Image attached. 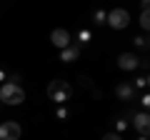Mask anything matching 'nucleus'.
I'll return each mask as SVG.
<instances>
[{
    "label": "nucleus",
    "instance_id": "nucleus-9",
    "mask_svg": "<svg viewBox=\"0 0 150 140\" xmlns=\"http://www.w3.org/2000/svg\"><path fill=\"white\" fill-rule=\"evenodd\" d=\"M78 55H80V45H75V43H70L68 48L60 50V60L63 63H73V60H78Z\"/></svg>",
    "mask_w": 150,
    "mask_h": 140
},
{
    "label": "nucleus",
    "instance_id": "nucleus-13",
    "mask_svg": "<svg viewBox=\"0 0 150 140\" xmlns=\"http://www.w3.org/2000/svg\"><path fill=\"white\" fill-rule=\"evenodd\" d=\"M133 43L138 45L140 50H148V45H150V43H148V38H145V35H140V38H133Z\"/></svg>",
    "mask_w": 150,
    "mask_h": 140
},
{
    "label": "nucleus",
    "instance_id": "nucleus-3",
    "mask_svg": "<svg viewBox=\"0 0 150 140\" xmlns=\"http://www.w3.org/2000/svg\"><path fill=\"white\" fill-rule=\"evenodd\" d=\"M105 25H110L112 30H125L130 25V13L123 10V8H115V10H108Z\"/></svg>",
    "mask_w": 150,
    "mask_h": 140
},
{
    "label": "nucleus",
    "instance_id": "nucleus-2",
    "mask_svg": "<svg viewBox=\"0 0 150 140\" xmlns=\"http://www.w3.org/2000/svg\"><path fill=\"white\" fill-rule=\"evenodd\" d=\"M23 100H25V90L18 83H3V88H0V103H5V105H20Z\"/></svg>",
    "mask_w": 150,
    "mask_h": 140
},
{
    "label": "nucleus",
    "instance_id": "nucleus-17",
    "mask_svg": "<svg viewBox=\"0 0 150 140\" xmlns=\"http://www.w3.org/2000/svg\"><path fill=\"white\" fill-rule=\"evenodd\" d=\"M103 140H123V135H120V133H105Z\"/></svg>",
    "mask_w": 150,
    "mask_h": 140
},
{
    "label": "nucleus",
    "instance_id": "nucleus-10",
    "mask_svg": "<svg viewBox=\"0 0 150 140\" xmlns=\"http://www.w3.org/2000/svg\"><path fill=\"white\" fill-rule=\"evenodd\" d=\"M93 40V33L88 30V28H83V30H78V45H88Z\"/></svg>",
    "mask_w": 150,
    "mask_h": 140
},
{
    "label": "nucleus",
    "instance_id": "nucleus-18",
    "mask_svg": "<svg viewBox=\"0 0 150 140\" xmlns=\"http://www.w3.org/2000/svg\"><path fill=\"white\" fill-rule=\"evenodd\" d=\"M140 105H143V110H148V108H150V95H148V93L140 98Z\"/></svg>",
    "mask_w": 150,
    "mask_h": 140
},
{
    "label": "nucleus",
    "instance_id": "nucleus-12",
    "mask_svg": "<svg viewBox=\"0 0 150 140\" xmlns=\"http://www.w3.org/2000/svg\"><path fill=\"white\" fill-rule=\"evenodd\" d=\"M105 18H108V10H100V8H98V10L93 13V20H95V25H105Z\"/></svg>",
    "mask_w": 150,
    "mask_h": 140
},
{
    "label": "nucleus",
    "instance_id": "nucleus-16",
    "mask_svg": "<svg viewBox=\"0 0 150 140\" xmlns=\"http://www.w3.org/2000/svg\"><path fill=\"white\" fill-rule=\"evenodd\" d=\"M128 125H130L128 120H123V118H120L118 123H115V128H118V133H123V130H128Z\"/></svg>",
    "mask_w": 150,
    "mask_h": 140
},
{
    "label": "nucleus",
    "instance_id": "nucleus-8",
    "mask_svg": "<svg viewBox=\"0 0 150 140\" xmlns=\"http://www.w3.org/2000/svg\"><path fill=\"white\" fill-rule=\"evenodd\" d=\"M130 125H133L140 135H148V130H150V118H148V113H145V110H143V113H135Z\"/></svg>",
    "mask_w": 150,
    "mask_h": 140
},
{
    "label": "nucleus",
    "instance_id": "nucleus-19",
    "mask_svg": "<svg viewBox=\"0 0 150 140\" xmlns=\"http://www.w3.org/2000/svg\"><path fill=\"white\" fill-rule=\"evenodd\" d=\"M0 83H8V73L5 70H0Z\"/></svg>",
    "mask_w": 150,
    "mask_h": 140
},
{
    "label": "nucleus",
    "instance_id": "nucleus-21",
    "mask_svg": "<svg viewBox=\"0 0 150 140\" xmlns=\"http://www.w3.org/2000/svg\"><path fill=\"white\" fill-rule=\"evenodd\" d=\"M140 3H143V5H148V0H140Z\"/></svg>",
    "mask_w": 150,
    "mask_h": 140
},
{
    "label": "nucleus",
    "instance_id": "nucleus-7",
    "mask_svg": "<svg viewBox=\"0 0 150 140\" xmlns=\"http://www.w3.org/2000/svg\"><path fill=\"white\" fill-rule=\"evenodd\" d=\"M140 65V58L135 53H120L118 55V68L120 70H135Z\"/></svg>",
    "mask_w": 150,
    "mask_h": 140
},
{
    "label": "nucleus",
    "instance_id": "nucleus-15",
    "mask_svg": "<svg viewBox=\"0 0 150 140\" xmlns=\"http://www.w3.org/2000/svg\"><path fill=\"white\" fill-rule=\"evenodd\" d=\"M55 115H58V120H68V115H70V110H68V108H63V105H60V108L55 110Z\"/></svg>",
    "mask_w": 150,
    "mask_h": 140
},
{
    "label": "nucleus",
    "instance_id": "nucleus-6",
    "mask_svg": "<svg viewBox=\"0 0 150 140\" xmlns=\"http://www.w3.org/2000/svg\"><path fill=\"white\" fill-rule=\"evenodd\" d=\"M115 95L120 98V100H135V85L133 80H123L115 85Z\"/></svg>",
    "mask_w": 150,
    "mask_h": 140
},
{
    "label": "nucleus",
    "instance_id": "nucleus-1",
    "mask_svg": "<svg viewBox=\"0 0 150 140\" xmlns=\"http://www.w3.org/2000/svg\"><path fill=\"white\" fill-rule=\"evenodd\" d=\"M48 98L55 103V105H63L73 98V85L68 80H50L48 83Z\"/></svg>",
    "mask_w": 150,
    "mask_h": 140
},
{
    "label": "nucleus",
    "instance_id": "nucleus-4",
    "mask_svg": "<svg viewBox=\"0 0 150 140\" xmlns=\"http://www.w3.org/2000/svg\"><path fill=\"white\" fill-rule=\"evenodd\" d=\"M23 128L15 120H8V123H0V140H20Z\"/></svg>",
    "mask_w": 150,
    "mask_h": 140
},
{
    "label": "nucleus",
    "instance_id": "nucleus-5",
    "mask_svg": "<svg viewBox=\"0 0 150 140\" xmlns=\"http://www.w3.org/2000/svg\"><path fill=\"white\" fill-rule=\"evenodd\" d=\"M50 40H53V45H55V48H60V50L68 48V45L73 43L70 33H68V30H63V28H55V30L50 33Z\"/></svg>",
    "mask_w": 150,
    "mask_h": 140
},
{
    "label": "nucleus",
    "instance_id": "nucleus-20",
    "mask_svg": "<svg viewBox=\"0 0 150 140\" xmlns=\"http://www.w3.org/2000/svg\"><path fill=\"white\" fill-rule=\"evenodd\" d=\"M140 140H148V135H140Z\"/></svg>",
    "mask_w": 150,
    "mask_h": 140
},
{
    "label": "nucleus",
    "instance_id": "nucleus-14",
    "mask_svg": "<svg viewBox=\"0 0 150 140\" xmlns=\"http://www.w3.org/2000/svg\"><path fill=\"white\" fill-rule=\"evenodd\" d=\"M133 85L140 88V90H145V88H148V75H140L138 80H133Z\"/></svg>",
    "mask_w": 150,
    "mask_h": 140
},
{
    "label": "nucleus",
    "instance_id": "nucleus-11",
    "mask_svg": "<svg viewBox=\"0 0 150 140\" xmlns=\"http://www.w3.org/2000/svg\"><path fill=\"white\" fill-rule=\"evenodd\" d=\"M140 28H143V30H148L150 28V13H148V5H143V13H140Z\"/></svg>",
    "mask_w": 150,
    "mask_h": 140
}]
</instances>
